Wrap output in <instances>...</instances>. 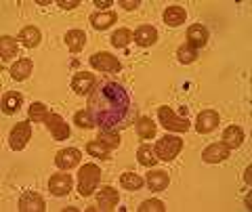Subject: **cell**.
Segmentation results:
<instances>
[{
    "label": "cell",
    "mask_w": 252,
    "mask_h": 212,
    "mask_svg": "<svg viewBox=\"0 0 252 212\" xmlns=\"http://www.w3.org/2000/svg\"><path fill=\"white\" fill-rule=\"evenodd\" d=\"M164 204L160 200H145L143 204L139 206V212H164Z\"/></svg>",
    "instance_id": "cell-35"
},
{
    "label": "cell",
    "mask_w": 252,
    "mask_h": 212,
    "mask_svg": "<svg viewBox=\"0 0 252 212\" xmlns=\"http://www.w3.org/2000/svg\"><path fill=\"white\" fill-rule=\"evenodd\" d=\"M74 122H76V126H80V128H94V120L91 118L89 109H82V112H76V116H74Z\"/></svg>",
    "instance_id": "cell-34"
},
{
    "label": "cell",
    "mask_w": 252,
    "mask_h": 212,
    "mask_svg": "<svg viewBox=\"0 0 252 212\" xmlns=\"http://www.w3.org/2000/svg\"><path fill=\"white\" fill-rule=\"evenodd\" d=\"M86 151H89L91 155H94V158L99 160H109V147H105L101 141H91L89 145H86Z\"/></svg>",
    "instance_id": "cell-31"
},
{
    "label": "cell",
    "mask_w": 252,
    "mask_h": 212,
    "mask_svg": "<svg viewBox=\"0 0 252 212\" xmlns=\"http://www.w3.org/2000/svg\"><path fill=\"white\" fill-rule=\"evenodd\" d=\"M229 158V147L225 143H212L202 151V160L206 164H219Z\"/></svg>",
    "instance_id": "cell-13"
},
{
    "label": "cell",
    "mask_w": 252,
    "mask_h": 212,
    "mask_svg": "<svg viewBox=\"0 0 252 212\" xmlns=\"http://www.w3.org/2000/svg\"><path fill=\"white\" fill-rule=\"evenodd\" d=\"M86 109L94 120V126H99L101 130H116L126 126L124 122L132 112V101L128 91L120 82L101 80L91 91Z\"/></svg>",
    "instance_id": "cell-1"
},
{
    "label": "cell",
    "mask_w": 252,
    "mask_h": 212,
    "mask_svg": "<svg viewBox=\"0 0 252 212\" xmlns=\"http://www.w3.org/2000/svg\"><path fill=\"white\" fill-rule=\"evenodd\" d=\"M17 40L23 44V46H28V49H36L38 44H40L42 40V34H40V30L34 28V26H26L19 32V38Z\"/></svg>",
    "instance_id": "cell-19"
},
{
    "label": "cell",
    "mask_w": 252,
    "mask_h": 212,
    "mask_svg": "<svg viewBox=\"0 0 252 212\" xmlns=\"http://www.w3.org/2000/svg\"><path fill=\"white\" fill-rule=\"evenodd\" d=\"M132 40L139 46H152L158 40V30L154 26H139L132 34Z\"/></svg>",
    "instance_id": "cell-17"
},
{
    "label": "cell",
    "mask_w": 252,
    "mask_h": 212,
    "mask_svg": "<svg viewBox=\"0 0 252 212\" xmlns=\"http://www.w3.org/2000/svg\"><path fill=\"white\" fill-rule=\"evenodd\" d=\"M21 105H23V97H21V92L9 91V92H6V95L2 97V112H4L6 116L17 114Z\"/></svg>",
    "instance_id": "cell-21"
},
{
    "label": "cell",
    "mask_w": 252,
    "mask_h": 212,
    "mask_svg": "<svg viewBox=\"0 0 252 212\" xmlns=\"http://www.w3.org/2000/svg\"><path fill=\"white\" fill-rule=\"evenodd\" d=\"M21 212H44V200L38 191H26L19 198Z\"/></svg>",
    "instance_id": "cell-12"
},
{
    "label": "cell",
    "mask_w": 252,
    "mask_h": 212,
    "mask_svg": "<svg viewBox=\"0 0 252 212\" xmlns=\"http://www.w3.org/2000/svg\"><path fill=\"white\" fill-rule=\"evenodd\" d=\"M208 42V30L200 26V23H193V26L187 28V44L191 49H202Z\"/></svg>",
    "instance_id": "cell-14"
},
{
    "label": "cell",
    "mask_w": 252,
    "mask_h": 212,
    "mask_svg": "<svg viewBox=\"0 0 252 212\" xmlns=\"http://www.w3.org/2000/svg\"><path fill=\"white\" fill-rule=\"evenodd\" d=\"M49 107H46L44 103H40V101H36V103H32L30 109H28V118H30V122H38V124H42L49 120Z\"/></svg>",
    "instance_id": "cell-23"
},
{
    "label": "cell",
    "mask_w": 252,
    "mask_h": 212,
    "mask_svg": "<svg viewBox=\"0 0 252 212\" xmlns=\"http://www.w3.org/2000/svg\"><path fill=\"white\" fill-rule=\"evenodd\" d=\"M130 40H132V34H130L128 28H118L112 34V44L116 49H126V46L130 44Z\"/></svg>",
    "instance_id": "cell-30"
},
{
    "label": "cell",
    "mask_w": 252,
    "mask_h": 212,
    "mask_svg": "<svg viewBox=\"0 0 252 212\" xmlns=\"http://www.w3.org/2000/svg\"><path fill=\"white\" fill-rule=\"evenodd\" d=\"M145 185L149 187V191H164L166 187L170 185V179H168V172H164V170H152V172H147V179H145Z\"/></svg>",
    "instance_id": "cell-15"
},
{
    "label": "cell",
    "mask_w": 252,
    "mask_h": 212,
    "mask_svg": "<svg viewBox=\"0 0 252 212\" xmlns=\"http://www.w3.org/2000/svg\"><path fill=\"white\" fill-rule=\"evenodd\" d=\"M72 185H74V181L69 175H65V172H57V175H53L49 179V191L55 195V198L67 195L69 191H72Z\"/></svg>",
    "instance_id": "cell-7"
},
{
    "label": "cell",
    "mask_w": 252,
    "mask_h": 212,
    "mask_svg": "<svg viewBox=\"0 0 252 212\" xmlns=\"http://www.w3.org/2000/svg\"><path fill=\"white\" fill-rule=\"evenodd\" d=\"M177 57H179L181 63H185V65H187V63H193V61L198 59V51L191 49L189 44H183V46H181V49L177 51Z\"/></svg>",
    "instance_id": "cell-33"
},
{
    "label": "cell",
    "mask_w": 252,
    "mask_h": 212,
    "mask_svg": "<svg viewBox=\"0 0 252 212\" xmlns=\"http://www.w3.org/2000/svg\"><path fill=\"white\" fill-rule=\"evenodd\" d=\"M15 55H17V40L11 36H2L0 38V57H2V63L13 59Z\"/></svg>",
    "instance_id": "cell-27"
},
{
    "label": "cell",
    "mask_w": 252,
    "mask_h": 212,
    "mask_svg": "<svg viewBox=\"0 0 252 212\" xmlns=\"http://www.w3.org/2000/svg\"><path fill=\"white\" fill-rule=\"evenodd\" d=\"M44 124H46V128H49L51 137L57 139V141H65V139H69V135H72V130H69L65 120H63L59 114H51L49 120H46Z\"/></svg>",
    "instance_id": "cell-8"
},
{
    "label": "cell",
    "mask_w": 252,
    "mask_h": 212,
    "mask_svg": "<svg viewBox=\"0 0 252 212\" xmlns=\"http://www.w3.org/2000/svg\"><path fill=\"white\" fill-rule=\"evenodd\" d=\"M89 63L93 65V69H97V72H107V74H109V72L116 74V72H120V69H122L118 57H114L112 53H105V51L91 55Z\"/></svg>",
    "instance_id": "cell-5"
},
{
    "label": "cell",
    "mask_w": 252,
    "mask_h": 212,
    "mask_svg": "<svg viewBox=\"0 0 252 212\" xmlns=\"http://www.w3.org/2000/svg\"><path fill=\"white\" fill-rule=\"evenodd\" d=\"M116 19H118L116 13H112V11H107V13H94V15H91V26L94 30H107L109 26H114Z\"/></svg>",
    "instance_id": "cell-25"
},
{
    "label": "cell",
    "mask_w": 252,
    "mask_h": 212,
    "mask_svg": "<svg viewBox=\"0 0 252 212\" xmlns=\"http://www.w3.org/2000/svg\"><path fill=\"white\" fill-rule=\"evenodd\" d=\"M223 143L229 147V149H235L244 143V130L240 126H229L225 132H223Z\"/></svg>",
    "instance_id": "cell-24"
},
{
    "label": "cell",
    "mask_w": 252,
    "mask_h": 212,
    "mask_svg": "<svg viewBox=\"0 0 252 212\" xmlns=\"http://www.w3.org/2000/svg\"><path fill=\"white\" fill-rule=\"evenodd\" d=\"M120 185L126 191H139L141 187H143V179L139 175H135V172H124L120 177Z\"/></svg>",
    "instance_id": "cell-29"
},
{
    "label": "cell",
    "mask_w": 252,
    "mask_h": 212,
    "mask_svg": "<svg viewBox=\"0 0 252 212\" xmlns=\"http://www.w3.org/2000/svg\"><path fill=\"white\" fill-rule=\"evenodd\" d=\"M80 160H82V153L74 147H65L55 155V164H57V168H61V170H69V168L78 166Z\"/></svg>",
    "instance_id": "cell-10"
},
{
    "label": "cell",
    "mask_w": 252,
    "mask_h": 212,
    "mask_svg": "<svg viewBox=\"0 0 252 212\" xmlns=\"http://www.w3.org/2000/svg\"><path fill=\"white\" fill-rule=\"evenodd\" d=\"M141 2L139 0H120V6H124V9H128V11H132V9H137Z\"/></svg>",
    "instance_id": "cell-37"
},
{
    "label": "cell",
    "mask_w": 252,
    "mask_h": 212,
    "mask_svg": "<svg viewBox=\"0 0 252 212\" xmlns=\"http://www.w3.org/2000/svg\"><path fill=\"white\" fill-rule=\"evenodd\" d=\"M135 128H137V135L141 137V139H154L156 137V124H154V120L152 118H147V116H143V118H139L137 120V124H135Z\"/></svg>",
    "instance_id": "cell-26"
},
{
    "label": "cell",
    "mask_w": 252,
    "mask_h": 212,
    "mask_svg": "<svg viewBox=\"0 0 252 212\" xmlns=\"http://www.w3.org/2000/svg\"><path fill=\"white\" fill-rule=\"evenodd\" d=\"M32 137V126L28 122H17L13 126V130L9 132V147L13 151H21V149H26L28 141Z\"/></svg>",
    "instance_id": "cell-6"
},
{
    "label": "cell",
    "mask_w": 252,
    "mask_h": 212,
    "mask_svg": "<svg viewBox=\"0 0 252 212\" xmlns=\"http://www.w3.org/2000/svg\"><path fill=\"white\" fill-rule=\"evenodd\" d=\"M94 89V74L89 72H78L72 78V91L80 97H89L91 91Z\"/></svg>",
    "instance_id": "cell-9"
},
{
    "label": "cell",
    "mask_w": 252,
    "mask_h": 212,
    "mask_svg": "<svg viewBox=\"0 0 252 212\" xmlns=\"http://www.w3.org/2000/svg\"><path fill=\"white\" fill-rule=\"evenodd\" d=\"M57 4L61 6V9H65V11H72V9H76V6L80 4V2H78V0H59Z\"/></svg>",
    "instance_id": "cell-36"
},
{
    "label": "cell",
    "mask_w": 252,
    "mask_h": 212,
    "mask_svg": "<svg viewBox=\"0 0 252 212\" xmlns=\"http://www.w3.org/2000/svg\"><path fill=\"white\" fill-rule=\"evenodd\" d=\"M158 118H160V126H164L170 132H187L191 128V122L187 118H179L175 109L166 105H162L158 109Z\"/></svg>",
    "instance_id": "cell-3"
},
{
    "label": "cell",
    "mask_w": 252,
    "mask_h": 212,
    "mask_svg": "<svg viewBox=\"0 0 252 212\" xmlns=\"http://www.w3.org/2000/svg\"><path fill=\"white\" fill-rule=\"evenodd\" d=\"M137 160H139V164L152 168V166H156V164H158V155H156V151L149 145H141L137 149Z\"/></svg>",
    "instance_id": "cell-28"
},
{
    "label": "cell",
    "mask_w": 252,
    "mask_h": 212,
    "mask_svg": "<svg viewBox=\"0 0 252 212\" xmlns=\"http://www.w3.org/2000/svg\"><path fill=\"white\" fill-rule=\"evenodd\" d=\"M101 181V168L94 166V164H84V166L78 170V191L84 198L93 195V191H97Z\"/></svg>",
    "instance_id": "cell-2"
},
{
    "label": "cell",
    "mask_w": 252,
    "mask_h": 212,
    "mask_svg": "<svg viewBox=\"0 0 252 212\" xmlns=\"http://www.w3.org/2000/svg\"><path fill=\"white\" fill-rule=\"evenodd\" d=\"M219 126V114L212 112V109H204L202 114H198L195 118V130L200 132V135H208Z\"/></svg>",
    "instance_id": "cell-11"
},
{
    "label": "cell",
    "mask_w": 252,
    "mask_h": 212,
    "mask_svg": "<svg viewBox=\"0 0 252 212\" xmlns=\"http://www.w3.org/2000/svg\"><path fill=\"white\" fill-rule=\"evenodd\" d=\"M187 19V13L183 6H179V4H170L166 11H164V23L170 28H179V26H183Z\"/></svg>",
    "instance_id": "cell-18"
},
{
    "label": "cell",
    "mask_w": 252,
    "mask_h": 212,
    "mask_svg": "<svg viewBox=\"0 0 252 212\" xmlns=\"http://www.w3.org/2000/svg\"><path fill=\"white\" fill-rule=\"evenodd\" d=\"M94 4H97L99 9H107V6H112V2H107V0H94Z\"/></svg>",
    "instance_id": "cell-38"
},
{
    "label": "cell",
    "mask_w": 252,
    "mask_h": 212,
    "mask_svg": "<svg viewBox=\"0 0 252 212\" xmlns=\"http://www.w3.org/2000/svg\"><path fill=\"white\" fill-rule=\"evenodd\" d=\"M118 202H120V193H118L114 187H103L99 193H97V206L99 210H112L118 206Z\"/></svg>",
    "instance_id": "cell-16"
},
{
    "label": "cell",
    "mask_w": 252,
    "mask_h": 212,
    "mask_svg": "<svg viewBox=\"0 0 252 212\" xmlns=\"http://www.w3.org/2000/svg\"><path fill=\"white\" fill-rule=\"evenodd\" d=\"M97 139H99L105 147H109V149H116L118 145H120V137H118L116 130H101Z\"/></svg>",
    "instance_id": "cell-32"
},
{
    "label": "cell",
    "mask_w": 252,
    "mask_h": 212,
    "mask_svg": "<svg viewBox=\"0 0 252 212\" xmlns=\"http://www.w3.org/2000/svg\"><path fill=\"white\" fill-rule=\"evenodd\" d=\"M181 147H183V141H181L177 135H166V137H160V141H156L154 151L158 155V160L170 162L179 155Z\"/></svg>",
    "instance_id": "cell-4"
},
{
    "label": "cell",
    "mask_w": 252,
    "mask_h": 212,
    "mask_svg": "<svg viewBox=\"0 0 252 212\" xmlns=\"http://www.w3.org/2000/svg\"><path fill=\"white\" fill-rule=\"evenodd\" d=\"M65 44L74 55H78L86 44V34L82 32V30H69V32L65 34Z\"/></svg>",
    "instance_id": "cell-22"
},
{
    "label": "cell",
    "mask_w": 252,
    "mask_h": 212,
    "mask_svg": "<svg viewBox=\"0 0 252 212\" xmlns=\"http://www.w3.org/2000/svg\"><path fill=\"white\" fill-rule=\"evenodd\" d=\"M32 69H34V63H32L28 57H23V59L15 61V63L11 65V78L13 80H17V82H21V80H26V78H30Z\"/></svg>",
    "instance_id": "cell-20"
}]
</instances>
